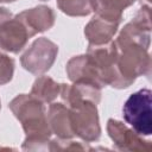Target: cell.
<instances>
[{
    "instance_id": "4",
    "label": "cell",
    "mask_w": 152,
    "mask_h": 152,
    "mask_svg": "<svg viewBox=\"0 0 152 152\" xmlns=\"http://www.w3.org/2000/svg\"><path fill=\"white\" fill-rule=\"evenodd\" d=\"M57 55L58 45L45 37H40L25 50L20 57V63L26 71L39 76L50 70Z\"/></svg>"
},
{
    "instance_id": "15",
    "label": "cell",
    "mask_w": 152,
    "mask_h": 152,
    "mask_svg": "<svg viewBox=\"0 0 152 152\" xmlns=\"http://www.w3.org/2000/svg\"><path fill=\"white\" fill-rule=\"evenodd\" d=\"M14 66V59L0 51V86H5L12 81Z\"/></svg>"
},
{
    "instance_id": "17",
    "label": "cell",
    "mask_w": 152,
    "mask_h": 152,
    "mask_svg": "<svg viewBox=\"0 0 152 152\" xmlns=\"http://www.w3.org/2000/svg\"><path fill=\"white\" fill-rule=\"evenodd\" d=\"M15 0H0V2H13Z\"/></svg>"
},
{
    "instance_id": "18",
    "label": "cell",
    "mask_w": 152,
    "mask_h": 152,
    "mask_svg": "<svg viewBox=\"0 0 152 152\" xmlns=\"http://www.w3.org/2000/svg\"><path fill=\"white\" fill-rule=\"evenodd\" d=\"M0 109H1V102H0Z\"/></svg>"
},
{
    "instance_id": "19",
    "label": "cell",
    "mask_w": 152,
    "mask_h": 152,
    "mask_svg": "<svg viewBox=\"0 0 152 152\" xmlns=\"http://www.w3.org/2000/svg\"><path fill=\"white\" fill-rule=\"evenodd\" d=\"M40 1H46V0H40Z\"/></svg>"
},
{
    "instance_id": "1",
    "label": "cell",
    "mask_w": 152,
    "mask_h": 152,
    "mask_svg": "<svg viewBox=\"0 0 152 152\" xmlns=\"http://www.w3.org/2000/svg\"><path fill=\"white\" fill-rule=\"evenodd\" d=\"M8 108L21 124L26 135L21 148L24 151H50L52 132L44 102L31 94H19L8 103Z\"/></svg>"
},
{
    "instance_id": "16",
    "label": "cell",
    "mask_w": 152,
    "mask_h": 152,
    "mask_svg": "<svg viewBox=\"0 0 152 152\" xmlns=\"http://www.w3.org/2000/svg\"><path fill=\"white\" fill-rule=\"evenodd\" d=\"M12 17L13 14L11 13V11H8L6 7H0V26L5 24L7 20H10Z\"/></svg>"
},
{
    "instance_id": "13",
    "label": "cell",
    "mask_w": 152,
    "mask_h": 152,
    "mask_svg": "<svg viewBox=\"0 0 152 152\" xmlns=\"http://www.w3.org/2000/svg\"><path fill=\"white\" fill-rule=\"evenodd\" d=\"M61 93V83H57L49 76L39 75V77L33 82L30 94L40 100L44 103L53 102Z\"/></svg>"
},
{
    "instance_id": "6",
    "label": "cell",
    "mask_w": 152,
    "mask_h": 152,
    "mask_svg": "<svg viewBox=\"0 0 152 152\" xmlns=\"http://www.w3.org/2000/svg\"><path fill=\"white\" fill-rule=\"evenodd\" d=\"M32 34L17 15L0 26V49L4 51L18 53L26 46Z\"/></svg>"
},
{
    "instance_id": "5",
    "label": "cell",
    "mask_w": 152,
    "mask_h": 152,
    "mask_svg": "<svg viewBox=\"0 0 152 152\" xmlns=\"http://www.w3.org/2000/svg\"><path fill=\"white\" fill-rule=\"evenodd\" d=\"M107 133L112 139L116 150L128 151V152H150L151 141L142 139L132 128L127 127L124 122L116 119H108L107 121Z\"/></svg>"
},
{
    "instance_id": "12",
    "label": "cell",
    "mask_w": 152,
    "mask_h": 152,
    "mask_svg": "<svg viewBox=\"0 0 152 152\" xmlns=\"http://www.w3.org/2000/svg\"><path fill=\"white\" fill-rule=\"evenodd\" d=\"M137 0H93V11L96 15L120 24L124 11Z\"/></svg>"
},
{
    "instance_id": "11",
    "label": "cell",
    "mask_w": 152,
    "mask_h": 152,
    "mask_svg": "<svg viewBox=\"0 0 152 152\" xmlns=\"http://www.w3.org/2000/svg\"><path fill=\"white\" fill-rule=\"evenodd\" d=\"M118 23L94 15L84 27V36L89 45H102L113 40L119 28Z\"/></svg>"
},
{
    "instance_id": "9",
    "label": "cell",
    "mask_w": 152,
    "mask_h": 152,
    "mask_svg": "<svg viewBox=\"0 0 152 152\" xmlns=\"http://www.w3.org/2000/svg\"><path fill=\"white\" fill-rule=\"evenodd\" d=\"M17 17L25 24L30 33L36 36L37 33L45 32L55 25L56 14L50 6L38 5L32 8H27L17 14Z\"/></svg>"
},
{
    "instance_id": "3",
    "label": "cell",
    "mask_w": 152,
    "mask_h": 152,
    "mask_svg": "<svg viewBox=\"0 0 152 152\" xmlns=\"http://www.w3.org/2000/svg\"><path fill=\"white\" fill-rule=\"evenodd\" d=\"M96 106L97 104L94 102L86 100L69 107L74 134L86 142L97 141L101 137V126Z\"/></svg>"
},
{
    "instance_id": "14",
    "label": "cell",
    "mask_w": 152,
    "mask_h": 152,
    "mask_svg": "<svg viewBox=\"0 0 152 152\" xmlns=\"http://www.w3.org/2000/svg\"><path fill=\"white\" fill-rule=\"evenodd\" d=\"M56 2L69 17H86L93 12V0H56Z\"/></svg>"
},
{
    "instance_id": "20",
    "label": "cell",
    "mask_w": 152,
    "mask_h": 152,
    "mask_svg": "<svg viewBox=\"0 0 152 152\" xmlns=\"http://www.w3.org/2000/svg\"><path fill=\"white\" fill-rule=\"evenodd\" d=\"M147 1H150V0H147Z\"/></svg>"
},
{
    "instance_id": "7",
    "label": "cell",
    "mask_w": 152,
    "mask_h": 152,
    "mask_svg": "<svg viewBox=\"0 0 152 152\" xmlns=\"http://www.w3.org/2000/svg\"><path fill=\"white\" fill-rule=\"evenodd\" d=\"M101 89L99 86L87 82V81H76L72 84L61 83L59 96L64 104L68 107L75 106L82 101H91L95 104H99L101 101Z\"/></svg>"
},
{
    "instance_id": "8",
    "label": "cell",
    "mask_w": 152,
    "mask_h": 152,
    "mask_svg": "<svg viewBox=\"0 0 152 152\" xmlns=\"http://www.w3.org/2000/svg\"><path fill=\"white\" fill-rule=\"evenodd\" d=\"M65 70L71 82L87 81L99 86L100 88L106 87L99 68L87 53L71 57L66 63Z\"/></svg>"
},
{
    "instance_id": "10",
    "label": "cell",
    "mask_w": 152,
    "mask_h": 152,
    "mask_svg": "<svg viewBox=\"0 0 152 152\" xmlns=\"http://www.w3.org/2000/svg\"><path fill=\"white\" fill-rule=\"evenodd\" d=\"M46 116L51 132L57 139L68 140L75 137L70 120V109L66 104L63 102H51L46 110Z\"/></svg>"
},
{
    "instance_id": "2",
    "label": "cell",
    "mask_w": 152,
    "mask_h": 152,
    "mask_svg": "<svg viewBox=\"0 0 152 152\" xmlns=\"http://www.w3.org/2000/svg\"><path fill=\"white\" fill-rule=\"evenodd\" d=\"M151 90L142 88L128 96L122 106L124 120L141 137L152 134Z\"/></svg>"
}]
</instances>
